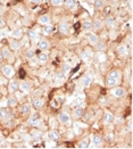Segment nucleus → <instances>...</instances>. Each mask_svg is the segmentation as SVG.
<instances>
[{
	"instance_id": "nucleus-29",
	"label": "nucleus",
	"mask_w": 133,
	"mask_h": 149,
	"mask_svg": "<svg viewBox=\"0 0 133 149\" xmlns=\"http://www.w3.org/2000/svg\"><path fill=\"white\" fill-rule=\"evenodd\" d=\"M82 27H83V30H90V29H92V21L91 19H85V21H83Z\"/></svg>"
},
{
	"instance_id": "nucleus-31",
	"label": "nucleus",
	"mask_w": 133,
	"mask_h": 149,
	"mask_svg": "<svg viewBox=\"0 0 133 149\" xmlns=\"http://www.w3.org/2000/svg\"><path fill=\"white\" fill-rule=\"evenodd\" d=\"M27 37H29V39H30L31 41H36V39H38V33L34 32L33 30H30V31L27 32Z\"/></svg>"
},
{
	"instance_id": "nucleus-43",
	"label": "nucleus",
	"mask_w": 133,
	"mask_h": 149,
	"mask_svg": "<svg viewBox=\"0 0 133 149\" xmlns=\"http://www.w3.org/2000/svg\"><path fill=\"white\" fill-rule=\"evenodd\" d=\"M30 1H31V2H32V3H39V2H40V0H30Z\"/></svg>"
},
{
	"instance_id": "nucleus-22",
	"label": "nucleus",
	"mask_w": 133,
	"mask_h": 149,
	"mask_svg": "<svg viewBox=\"0 0 133 149\" xmlns=\"http://www.w3.org/2000/svg\"><path fill=\"white\" fill-rule=\"evenodd\" d=\"M8 118H9V111L7 108L0 109V120L5 121V120H8Z\"/></svg>"
},
{
	"instance_id": "nucleus-46",
	"label": "nucleus",
	"mask_w": 133,
	"mask_h": 149,
	"mask_svg": "<svg viewBox=\"0 0 133 149\" xmlns=\"http://www.w3.org/2000/svg\"><path fill=\"white\" fill-rule=\"evenodd\" d=\"M1 67H2V65H1V62H0V70H1Z\"/></svg>"
},
{
	"instance_id": "nucleus-40",
	"label": "nucleus",
	"mask_w": 133,
	"mask_h": 149,
	"mask_svg": "<svg viewBox=\"0 0 133 149\" xmlns=\"http://www.w3.org/2000/svg\"><path fill=\"white\" fill-rule=\"evenodd\" d=\"M30 61H31V64H30L31 66H36V65H38V64H36V61L34 59V57H33V58H31Z\"/></svg>"
},
{
	"instance_id": "nucleus-39",
	"label": "nucleus",
	"mask_w": 133,
	"mask_h": 149,
	"mask_svg": "<svg viewBox=\"0 0 133 149\" xmlns=\"http://www.w3.org/2000/svg\"><path fill=\"white\" fill-rule=\"evenodd\" d=\"M113 22H114V18H113V17H110V16H109V17H107V19H106V24L110 25Z\"/></svg>"
},
{
	"instance_id": "nucleus-41",
	"label": "nucleus",
	"mask_w": 133,
	"mask_h": 149,
	"mask_svg": "<svg viewBox=\"0 0 133 149\" xmlns=\"http://www.w3.org/2000/svg\"><path fill=\"white\" fill-rule=\"evenodd\" d=\"M57 76H58V79H64V72H63V71H61V72H58V74H57Z\"/></svg>"
},
{
	"instance_id": "nucleus-14",
	"label": "nucleus",
	"mask_w": 133,
	"mask_h": 149,
	"mask_svg": "<svg viewBox=\"0 0 133 149\" xmlns=\"http://www.w3.org/2000/svg\"><path fill=\"white\" fill-rule=\"evenodd\" d=\"M102 26H104V22L101 21V19H95L93 22H92V29L95 30V31H99V30H101L102 29Z\"/></svg>"
},
{
	"instance_id": "nucleus-8",
	"label": "nucleus",
	"mask_w": 133,
	"mask_h": 149,
	"mask_svg": "<svg viewBox=\"0 0 133 149\" xmlns=\"http://www.w3.org/2000/svg\"><path fill=\"white\" fill-rule=\"evenodd\" d=\"M117 54L121 57H126L129 55V50H127V46L126 45H120L117 47Z\"/></svg>"
},
{
	"instance_id": "nucleus-32",
	"label": "nucleus",
	"mask_w": 133,
	"mask_h": 149,
	"mask_svg": "<svg viewBox=\"0 0 133 149\" xmlns=\"http://www.w3.org/2000/svg\"><path fill=\"white\" fill-rule=\"evenodd\" d=\"M34 55H36V51H34V49H29L26 52H25V58L30 61L31 58H33V57H34Z\"/></svg>"
},
{
	"instance_id": "nucleus-34",
	"label": "nucleus",
	"mask_w": 133,
	"mask_h": 149,
	"mask_svg": "<svg viewBox=\"0 0 133 149\" xmlns=\"http://www.w3.org/2000/svg\"><path fill=\"white\" fill-rule=\"evenodd\" d=\"M79 147H80L81 149L89 148V140H88V139H84V140H82V141L79 143Z\"/></svg>"
},
{
	"instance_id": "nucleus-28",
	"label": "nucleus",
	"mask_w": 133,
	"mask_h": 149,
	"mask_svg": "<svg viewBox=\"0 0 133 149\" xmlns=\"http://www.w3.org/2000/svg\"><path fill=\"white\" fill-rule=\"evenodd\" d=\"M30 112H31L30 105L25 104V105H22V106H21V113H22L23 115H27V114H30Z\"/></svg>"
},
{
	"instance_id": "nucleus-18",
	"label": "nucleus",
	"mask_w": 133,
	"mask_h": 149,
	"mask_svg": "<svg viewBox=\"0 0 133 149\" xmlns=\"http://www.w3.org/2000/svg\"><path fill=\"white\" fill-rule=\"evenodd\" d=\"M88 41H89V43H91V45H96L98 41H99V38L96 33H89V36H88Z\"/></svg>"
},
{
	"instance_id": "nucleus-13",
	"label": "nucleus",
	"mask_w": 133,
	"mask_h": 149,
	"mask_svg": "<svg viewBox=\"0 0 133 149\" xmlns=\"http://www.w3.org/2000/svg\"><path fill=\"white\" fill-rule=\"evenodd\" d=\"M50 21H51V18H50V16H49L48 14L41 15V16L39 17V23H40V24H42V25L50 24Z\"/></svg>"
},
{
	"instance_id": "nucleus-35",
	"label": "nucleus",
	"mask_w": 133,
	"mask_h": 149,
	"mask_svg": "<svg viewBox=\"0 0 133 149\" xmlns=\"http://www.w3.org/2000/svg\"><path fill=\"white\" fill-rule=\"evenodd\" d=\"M104 6H105L104 0H96V1H95V7H96V8H98V9L104 8Z\"/></svg>"
},
{
	"instance_id": "nucleus-44",
	"label": "nucleus",
	"mask_w": 133,
	"mask_h": 149,
	"mask_svg": "<svg viewBox=\"0 0 133 149\" xmlns=\"http://www.w3.org/2000/svg\"><path fill=\"white\" fill-rule=\"evenodd\" d=\"M3 10H5L3 6H1V5H0V14H2V13H3Z\"/></svg>"
},
{
	"instance_id": "nucleus-23",
	"label": "nucleus",
	"mask_w": 133,
	"mask_h": 149,
	"mask_svg": "<svg viewBox=\"0 0 133 149\" xmlns=\"http://www.w3.org/2000/svg\"><path fill=\"white\" fill-rule=\"evenodd\" d=\"M38 59H39V62H41V63H47L49 59L48 54L45 52V51H43V52H40V54L38 55Z\"/></svg>"
},
{
	"instance_id": "nucleus-5",
	"label": "nucleus",
	"mask_w": 133,
	"mask_h": 149,
	"mask_svg": "<svg viewBox=\"0 0 133 149\" xmlns=\"http://www.w3.org/2000/svg\"><path fill=\"white\" fill-rule=\"evenodd\" d=\"M19 89V82L18 81H15V80H12L8 84V91L9 93H15L16 91H18Z\"/></svg>"
},
{
	"instance_id": "nucleus-42",
	"label": "nucleus",
	"mask_w": 133,
	"mask_h": 149,
	"mask_svg": "<svg viewBox=\"0 0 133 149\" xmlns=\"http://www.w3.org/2000/svg\"><path fill=\"white\" fill-rule=\"evenodd\" d=\"M3 26H5V22H3V19L0 17V29H1V27H3Z\"/></svg>"
},
{
	"instance_id": "nucleus-27",
	"label": "nucleus",
	"mask_w": 133,
	"mask_h": 149,
	"mask_svg": "<svg viewBox=\"0 0 133 149\" xmlns=\"http://www.w3.org/2000/svg\"><path fill=\"white\" fill-rule=\"evenodd\" d=\"M75 0H64V5H65V7L67 8V9H72L75 7Z\"/></svg>"
},
{
	"instance_id": "nucleus-2",
	"label": "nucleus",
	"mask_w": 133,
	"mask_h": 149,
	"mask_svg": "<svg viewBox=\"0 0 133 149\" xmlns=\"http://www.w3.org/2000/svg\"><path fill=\"white\" fill-rule=\"evenodd\" d=\"M110 93L114 96V97H116V98H121L123 97L124 95H125V89L122 87H113V89L110 90Z\"/></svg>"
},
{
	"instance_id": "nucleus-3",
	"label": "nucleus",
	"mask_w": 133,
	"mask_h": 149,
	"mask_svg": "<svg viewBox=\"0 0 133 149\" xmlns=\"http://www.w3.org/2000/svg\"><path fill=\"white\" fill-rule=\"evenodd\" d=\"M83 114H84V109H83V107H75L74 109H73V113H72V116L74 120H79L80 117H82L83 116Z\"/></svg>"
},
{
	"instance_id": "nucleus-7",
	"label": "nucleus",
	"mask_w": 133,
	"mask_h": 149,
	"mask_svg": "<svg viewBox=\"0 0 133 149\" xmlns=\"http://www.w3.org/2000/svg\"><path fill=\"white\" fill-rule=\"evenodd\" d=\"M18 90H21L23 93L25 95H27V93H30V91H31V86H30V83L29 82H19V89Z\"/></svg>"
},
{
	"instance_id": "nucleus-9",
	"label": "nucleus",
	"mask_w": 133,
	"mask_h": 149,
	"mask_svg": "<svg viewBox=\"0 0 133 149\" xmlns=\"http://www.w3.org/2000/svg\"><path fill=\"white\" fill-rule=\"evenodd\" d=\"M49 41L47 39H41L40 41H39V43H38V47H39V49L42 50V51H46V50L49 49Z\"/></svg>"
},
{
	"instance_id": "nucleus-15",
	"label": "nucleus",
	"mask_w": 133,
	"mask_h": 149,
	"mask_svg": "<svg viewBox=\"0 0 133 149\" xmlns=\"http://www.w3.org/2000/svg\"><path fill=\"white\" fill-rule=\"evenodd\" d=\"M59 31H61V33H64V34L68 33V31H70V24L67 22H61L59 23Z\"/></svg>"
},
{
	"instance_id": "nucleus-36",
	"label": "nucleus",
	"mask_w": 133,
	"mask_h": 149,
	"mask_svg": "<svg viewBox=\"0 0 133 149\" xmlns=\"http://www.w3.org/2000/svg\"><path fill=\"white\" fill-rule=\"evenodd\" d=\"M50 2L54 5V6H61L64 3V0H50Z\"/></svg>"
},
{
	"instance_id": "nucleus-38",
	"label": "nucleus",
	"mask_w": 133,
	"mask_h": 149,
	"mask_svg": "<svg viewBox=\"0 0 133 149\" xmlns=\"http://www.w3.org/2000/svg\"><path fill=\"white\" fill-rule=\"evenodd\" d=\"M61 71H63L64 73H65V72L71 71V66H70V64H67V63H66V64H64V65H63V70H61Z\"/></svg>"
},
{
	"instance_id": "nucleus-19",
	"label": "nucleus",
	"mask_w": 133,
	"mask_h": 149,
	"mask_svg": "<svg viewBox=\"0 0 133 149\" xmlns=\"http://www.w3.org/2000/svg\"><path fill=\"white\" fill-rule=\"evenodd\" d=\"M101 142H102L101 136H99V134H93V136L91 137V143H92V145L98 146V145H100Z\"/></svg>"
},
{
	"instance_id": "nucleus-6",
	"label": "nucleus",
	"mask_w": 133,
	"mask_h": 149,
	"mask_svg": "<svg viewBox=\"0 0 133 149\" xmlns=\"http://www.w3.org/2000/svg\"><path fill=\"white\" fill-rule=\"evenodd\" d=\"M27 123H29V125H31V126H36V125L40 124V116H39V114H33L29 118Z\"/></svg>"
},
{
	"instance_id": "nucleus-12",
	"label": "nucleus",
	"mask_w": 133,
	"mask_h": 149,
	"mask_svg": "<svg viewBox=\"0 0 133 149\" xmlns=\"http://www.w3.org/2000/svg\"><path fill=\"white\" fill-rule=\"evenodd\" d=\"M32 104H33L34 108L40 109V108H42L45 106V99L43 98H36V99L32 101Z\"/></svg>"
},
{
	"instance_id": "nucleus-24",
	"label": "nucleus",
	"mask_w": 133,
	"mask_h": 149,
	"mask_svg": "<svg viewBox=\"0 0 133 149\" xmlns=\"http://www.w3.org/2000/svg\"><path fill=\"white\" fill-rule=\"evenodd\" d=\"M117 83H118V80L113 79V77H109V76H108V79L106 80V86H107V87H109V88L115 87Z\"/></svg>"
},
{
	"instance_id": "nucleus-11",
	"label": "nucleus",
	"mask_w": 133,
	"mask_h": 149,
	"mask_svg": "<svg viewBox=\"0 0 133 149\" xmlns=\"http://www.w3.org/2000/svg\"><path fill=\"white\" fill-rule=\"evenodd\" d=\"M9 48L10 50H19L21 49V43H19V41L18 40H16V39H12L10 40V42H9Z\"/></svg>"
},
{
	"instance_id": "nucleus-47",
	"label": "nucleus",
	"mask_w": 133,
	"mask_h": 149,
	"mask_svg": "<svg viewBox=\"0 0 133 149\" xmlns=\"http://www.w3.org/2000/svg\"><path fill=\"white\" fill-rule=\"evenodd\" d=\"M45 1H46V2H49V1H50V0H45Z\"/></svg>"
},
{
	"instance_id": "nucleus-17",
	"label": "nucleus",
	"mask_w": 133,
	"mask_h": 149,
	"mask_svg": "<svg viewBox=\"0 0 133 149\" xmlns=\"http://www.w3.org/2000/svg\"><path fill=\"white\" fill-rule=\"evenodd\" d=\"M113 121H114V115L109 112L105 113V115H104V123H105V124H109V123H111Z\"/></svg>"
},
{
	"instance_id": "nucleus-26",
	"label": "nucleus",
	"mask_w": 133,
	"mask_h": 149,
	"mask_svg": "<svg viewBox=\"0 0 133 149\" xmlns=\"http://www.w3.org/2000/svg\"><path fill=\"white\" fill-rule=\"evenodd\" d=\"M1 52H2L3 58H9V57H10V55H12V50H10L9 47H3L2 50H1Z\"/></svg>"
},
{
	"instance_id": "nucleus-25",
	"label": "nucleus",
	"mask_w": 133,
	"mask_h": 149,
	"mask_svg": "<svg viewBox=\"0 0 133 149\" xmlns=\"http://www.w3.org/2000/svg\"><path fill=\"white\" fill-rule=\"evenodd\" d=\"M109 77L120 80V79H121V71H120V70H113V71L109 73Z\"/></svg>"
},
{
	"instance_id": "nucleus-33",
	"label": "nucleus",
	"mask_w": 133,
	"mask_h": 149,
	"mask_svg": "<svg viewBox=\"0 0 133 149\" xmlns=\"http://www.w3.org/2000/svg\"><path fill=\"white\" fill-rule=\"evenodd\" d=\"M43 32L46 33V34H50V33H52L54 32V26L50 24H47L45 27H43Z\"/></svg>"
},
{
	"instance_id": "nucleus-37",
	"label": "nucleus",
	"mask_w": 133,
	"mask_h": 149,
	"mask_svg": "<svg viewBox=\"0 0 133 149\" xmlns=\"http://www.w3.org/2000/svg\"><path fill=\"white\" fill-rule=\"evenodd\" d=\"M96 45H97V49L98 50H104L105 48H106V46H105V43H104V42H100V41H98Z\"/></svg>"
},
{
	"instance_id": "nucleus-1",
	"label": "nucleus",
	"mask_w": 133,
	"mask_h": 149,
	"mask_svg": "<svg viewBox=\"0 0 133 149\" xmlns=\"http://www.w3.org/2000/svg\"><path fill=\"white\" fill-rule=\"evenodd\" d=\"M1 72H2V75L7 79H12L13 76L15 75V70L14 67L10 66V65H5L1 67Z\"/></svg>"
},
{
	"instance_id": "nucleus-10",
	"label": "nucleus",
	"mask_w": 133,
	"mask_h": 149,
	"mask_svg": "<svg viewBox=\"0 0 133 149\" xmlns=\"http://www.w3.org/2000/svg\"><path fill=\"white\" fill-rule=\"evenodd\" d=\"M81 83L84 88L90 87V84L92 83V76L91 75H84L82 79H81Z\"/></svg>"
},
{
	"instance_id": "nucleus-30",
	"label": "nucleus",
	"mask_w": 133,
	"mask_h": 149,
	"mask_svg": "<svg viewBox=\"0 0 133 149\" xmlns=\"http://www.w3.org/2000/svg\"><path fill=\"white\" fill-rule=\"evenodd\" d=\"M7 102H8V106L9 107H15L16 105H17V99H16V97H14V96H10L8 100H7Z\"/></svg>"
},
{
	"instance_id": "nucleus-16",
	"label": "nucleus",
	"mask_w": 133,
	"mask_h": 149,
	"mask_svg": "<svg viewBox=\"0 0 133 149\" xmlns=\"http://www.w3.org/2000/svg\"><path fill=\"white\" fill-rule=\"evenodd\" d=\"M49 138H50V140H52V141H58V140L61 139V134H59L58 131L51 130V131L49 132Z\"/></svg>"
},
{
	"instance_id": "nucleus-21",
	"label": "nucleus",
	"mask_w": 133,
	"mask_h": 149,
	"mask_svg": "<svg viewBox=\"0 0 133 149\" xmlns=\"http://www.w3.org/2000/svg\"><path fill=\"white\" fill-rule=\"evenodd\" d=\"M82 59H84V61H89V59H91L92 58V50L91 49H85L83 52H82Z\"/></svg>"
},
{
	"instance_id": "nucleus-20",
	"label": "nucleus",
	"mask_w": 133,
	"mask_h": 149,
	"mask_svg": "<svg viewBox=\"0 0 133 149\" xmlns=\"http://www.w3.org/2000/svg\"><path fill=\"white\" fill-rule=\"evenodd\" d=\"M23 37V31L21 29H17V30H14L12 32V38L13 39H16V40H19Z\"/></svg>"
},
{
	"instance_id": "nucleus-4",
	"label": "nucleus",
	"mask_w": 133,
	"mask_h": 149,
	"mask_svg": "<svg viewBox=\"0 0 133 149\" xmlns=\"http://www.w3.org/2000/svg\"><path fill=\"white\" fill-rule=\"evenodd\" d=\"M70 120H71V116H70L68 113L61 112V114L58 115V122L61 123V124H66V123H68Z\"/></svg>"
},
{
	"instance_id": "nucleus-45",
	"label": "nucleus",
	"mask_w": 133,
	"mask_h": 149,
	"mask_svg": "<svg viewBox=\"0 0 133 149\" xmlns=\"http://www.w3.org/2000/svg\"><path fill=\"white\" fill-rule=\"evenodd\" d=\"M3 59V56H2V52H1V50H0V62Z\"/></svg>"
}]
</instances>
